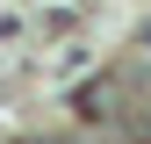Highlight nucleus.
Masks as SVG:
<instances>
[{
	"label": "nucleus",
	"mask_w": 151,
	"mask_h": 144,
	"mask_svg": "<svg viewBox=\"0 0 151 144\" xmlns=\"http://www.w3.org/2000/svg\"><path fill=\"white\" fill-rule=\"evenodd\" d=\"M72 115L86 122H101V130H115V122H129V108H122V79H86V86H72Z\"/></svg>",
	"instance_id": "obj_1"
}]
</instances>
